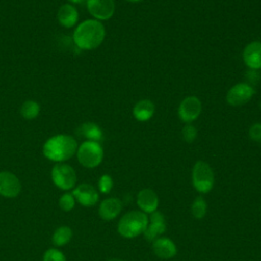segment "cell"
I'll return each mask as SVG.
<instances>
[{"instance_id": "obj_31", "label": "cell", "mask_w": 261, "mask_h": 261, "mask_svg": "<svg viewBox=\"0 0 261 261\" xmlns=\"http://www.w3.org/2000/svg\"><path fill=\"white\" fill-rule=\"evenodd\" d=\"M260 109H261V101H260Z\"/></svg>"}, {"instance_id": "obj_8", "label": "cell", "mask_w": 261, "mask_h": 261, "mask_svg": "<svg viewBox=\"0 0 261 261\" xmlns=\"http://www.w3.org/2000/svg\"><path fill=\"white\" fill-rule=\"evenodd\" d=\"M201 111H202V103L199 100V98L195 96H189L180 102L178 106L177 114L181 121L190 123L196 120L200 116Z\"/></svg>"}, {"instance_id": "obj_5", "label": "cell", "mask_w": 261, "mask_h": 261, "mask_svg": "<svg viewBox=\"0 0 261 261\" xmlns=\"http://www.w3.org/2000/svg\"><path fill=\"white\" fill-rule=\"evenodd\" d=\"M76 156L79 162L83 166L87 168H94L102 162L104 152L99 142L87 140L77 148Z\"/></svg>"}, {"instance_id": "obj_1", "label": "cell", "mask_w": 261, "mask_h": 261, "mask_svg": "<svg viewBox=\"0 0 261 261\" xmlns=\"http://www.w3.org/2000/svg\"><path fill=\"white\" fill-rule=\"evenodd\" d=\"M105 38V28L100 20L87 19L73 32V42L82 50H93L99 47Z\"/></svg>"}, {"instance_id": "obj_21", "label": "cell", "mask_w": 261, "mask_h": 261, "mask_svg": "<svg viewBox=\"0 0 261 261\" xmlns=\"http://www.w3.org/2000/svg\"><path fill=\"white\" fill-rule=\"evenodd\" d=\"M40 113V105L33 100L25 101L20 108V114L24 119L31 120L36 118Z\"/></svg>"}, {"instance_id": "obj_25", "label": "cell", "mask_w": 261, "mask_h": 261, "mask_svg": "<svg viewBox=\"0 0 261 261\" xmlns=\"http://www.w3.org/2000/svg\"><path fill=\"white\" fill-rule=\"evenodd\" d=\"M43 261H66V258L61 251L51 248L44 253Z\"/></svg>"}, {"instance_id": "obj_11", "label": "cell", "mask_w": 261, "mask_h": 261, "mask_svg": "<svg viewBox=\"0 0 261 261\" xmlns=\"http://www.w3.org/2000/svg\"><path fill=\"white\" fill-rule=\"evenodd\" d=\"M21 191L18 177L9 171L0 172V196L4 198H15Z\"/></svg>"}, {"instance_id": "obj_20", "label": "cell", "mask_w": 261, "mask_h": 261, "mask_svg": "<svg viewBox=\"0 0 261 261\" xmlns=\"http://www.w3.org/2000/svg\"><path fill=\"white\" fill-rule=\"evenodd\" d=\"M72 237V230L69 226L62 225L55 229L53 236H52V243L56 247H61L66 245Z\"/></svg>"}, {"instance_id": "obj_26", "label": "cell", "mask_w": 261, "mask_h": 261, "mask_svg": "<svg viewBox=\"0 0 261 261\" xmlns=\"http://www.w3.org/2000/svg\"><path fill=\"white\" fill-rule=\"evenodd\" d=\"M181 135H182V139L187 143H193L197 138L198 132H197V128L194 125H192L190 123H187L181 129Z\"/></svg>"}, {"instance_id": "obj_3", "label": "cell", "mask_w": 261, "mask_h": 261, "mask_svg": "<svg viewBox=\"0 0 261 261\" xmlns=\"http://www.w3.org/2000/svg\"><path fill=\"white\" fill-rule=\"evenodd\" d=\"M148 222V214L141 210H132L119 219L117 231L125 239H134L144 233Z\"/></svg>"}, {"instance_id": "obj_17", "label": "cell", "mask_w": 261, "mask_h": 261, "mask_svg": "<svg viewBox=\"0 0 261 261\" xmlns=\"http://www.w3.org/2000/svg\"><path fill=\"white\" fill-rule=\"evenodd\" d=\"M57 19L62 27L72 28L79 19V13L76 8L71 4L61 5L57 12Z\"/></svg>"}, {"instance_id": "obj_28", "label": "cell", "mask_w": 261, "mask_h": 261, "mask_svg": "<svg viewBox=\"0 0 261 261\" xmlns=\"http://www.w3.org/2000/svg\"><path fill=\"white\" fill-rule=\"evenodd\" d=\"M67 1L73 4H80V3H83L85 0H67Z\"/></svg>"}, {"instance_id": "obj_30", "label": "cell", "mask_w": 261, "mask_h": 261, "mask_svg": "<svg viewBox=\"0 0 261 261\" xmlns=\"http://www.w3.org/2000/svg\"><path fill=\"white\" fill-rule=\"evenodd\" d=\"M126 1H129V2H140V1H143V0H126Z\"/></svg>"}, {"instance_id": "obj_7", "label": "cell", "mask_w": 261, "mask_h": 261, "mask_svg": "<svg viewBox=\"0 0 261 261\" xmlns=\"http://www.w3.org/2000/svg\"><path fill=\"white\" fill-rule=\"evenodd\" d=\"M255 93L254 88L248 83H238L226 94V102L231 106H242L248 103Z\"/></svg>"}, {"instance_id": "obj_23", "label": "cell", "mask_w": 261, "mask_h": 261, "mask_svg": "<svg viewBox=\"0 0 261 261\" xmlns=\"http://www.w3.org/2000/svg\"><path fill=\"white\" fill-rule=\"evenodd\" d=\"M58 204H59V207L63 210V211H70L73 209L74 205H75V199L73 197L72 194H69V193H65L63 194L60 198H59V201H58Z\"/></svg>"}, {"instance_id": "obj_6", "label": "cell", "mask_w": 261, "mask_h": 261, "mask_svg": "<svg viewBox=\"0 0 261 261\" xmlns=\"http://www.w3.org/2000/svg\"><path fill=\"white\" fill-rule=\"evenodd\" d=\"M51 177L54 185L63 191L73 189L76 182L74 169L66 163L55 164L51 170Z\"/></svg>"}, {"instance_id": "obj_29", "label": "cell", "mask_w": 261, "mask_h": 261, "mask_svg": "<svg viewBox=\"0 0 261 261\" xmlns=\"http://www.w3.org/2000/svg\"><path fill=\"white\" fill-rule=\"evenodd\" d=\"M106 261H123V260L118 259V258H112V259H108V260H106Z\"/></svg>"}, {"instance_id": "obj_27", "label": "cell", "mask_w": 261, "mask_h": 261, "mask_svg": "<svg viewBox=\"0 0 261 261\" xmlns=\"http://www.w3.org/2000/svg\"><path fill=\"white\" fill-rule=\"evenodd\" d=\"M249 137L255 142H261V123L257 122L249 128Z\"/></svg>"}, {"instance_id": "obj_14", "label": "cell", "mask_w": 261, "mask_h": 261, "mask_svg": "<svg viewBox=\"0 0 261 261\" xmlns=\"http://www.w3.org/2000/svg\"><path fill=\"white\" fill-rule=\"evenodd\" d=\"M243 60L250 69H261V42L254 41L249 43L244 48Z\"/></svg>"}, {"instance_id": "obj_16", "label": "cell", "mask_w": 261, "mask_h": 261, "mask_svg": "<svg viewBox=\"0 0 261 261\" xmlns=\"http://www.w3.org/2000/svg\"><path fill=\"white\" fill-rule=\"evenodd\" d=\"M122 210V202L118 198L104 199L99 205V216L106 221L112 220L118 216Z\"/></svg>"}, {"instance_id": "obj_10", "label": "cell", "mask_w": 261, "mask_h": 261, "mask_svg": "<svg viewBox=\"0 0 261 261\" xmlns=\"http://www.w3.org/2000/svg\"><path fill=\"white\" fill-rule=\"evenodd\" d=\"M87 8L97 20H107L112 17L115 4L113 0H87Z\"/></svg>"}, {"instance_id": "obj_9", "label": "cell", "mask_w": 261, "mask_h": 261, "mask_svg": "<svg viewBox=\"0 0 261 261\" xmlns=\"http://www.w3.org/2000/svg\"><path fill=\"white\" fill-rule=\"evenodd\" d=\"M148 219L149 222L143 234L148 242H154L166 230L165 217L160 211L156 210L149 214Z\"/></svg>"}, {"instance_id": "obj_32", "label": "cell", "mask_w": 261, "mask_h": 261, "mask_svg": "<svg viewBox=\"0 0 261 261\" xmlns=\"http://www.w3.org/2000/svg\"><path fill=\"white\" fill-rule=\"evenodd\" d=\"M260 144H261V142H260Z\"/></svg>"}, {"instance_id": "obj_22", "label": "cell", "mask_w": 261, "mask_h": 261, "mask_svg": "<svg viewBox=\"0 0 261 261\" xmlns=\"http://www.w3.org/2000/svg\"><path fill=\"white\" fill-rule=\"evenodd\" d=\"M192 214L197 219H202L207 213V203L202 196H198L191 207Z\"/></svg>"}, {"instance_id": "obj_12", "label": "cell", "mask_w": 261, "mask_h": 261, "mask_svg": "<svg viewBox=\"0 0 261 261\" xmlns=\"http://www.w3.org/2000/svg\"><path fill=\"white\" fill-rule=\"evenodd\" d=\"M81 205L85 207H92L97 204L99 200L98 191L90 184H81L75 187L71 193Z\"/></svg>"}, {"instance_id": "obj_4", "label": "cell", "mask_w": 261, "mask_h": 261, "mask_svg": "<svg viewBox=\"0 0 261 261\" xmlns=\"http://www.w3.org/2000/svg\"><path fill=\"white\" fill-rule=\"evenodd\" d=\"M192 184L200 194L209 193L214 186V172L205 161H197L192 169Z\"/></svg>"}, {"instance_id": "obj_24", "label": "cell", "mask_w": 261, "mask_h": 261, "mask_svg": "<svg viewBox=\"0 0 261 261\" xmlns=\"http://www.w3.org/2000/svg\"><path fill=\"white\" fill-rule=\"evenodd\" d=\"M113 187L112 177L109 174H103L99 178L98 181V189L102 194H108Z\"/></svg>"}, {"instance_id": "obj_15", "label": "cell", "mask_w": 261, "mask_h": 261, "mask_svg": "<svg viewBox=\"0 0 261 261\" xmlns=\"http://www.w3.org/2000/svg\"><path fill=\"white\" fill-rule=\"evenodd\" d=\"M152 249L154 254L161 259H171L177 253V248L173 241L165 237H159L152 242Z\"/></svg>"}, {"instance_id": "obj_13", "label": "cell", "mask_w": 261, "mask_h": 261, "mask_svg": "<svg viewBox=\"0 0 261 261\" xmlns=\"http://www.w3.org/2000/svg\"><path fill=\"white\" fill-rule=\"evenodd\" d=\"M137 204L141 211L150 214L158 210L159 198L157 194L151 189H143L137 195Z\"/></svg>"}, {"instance_id": "obj_19", "label": "cell", "mask_w": 261, "mask_h": 261, "mask_svg": "<svg viewBox=\"0 0 261 261\" xmlns=\"http://www.w3.org/2000/svg\"><path fill=\"white\" fill-rule=\"evenodd\" d=\"M77 133L87 138L88 141H94V142H100L103 138V132L100 128V126L94 122H86L83 123L79 129Z\"/></svg>"}, {"instance_id": "obj_2", "label": "cell", "mask_w": 261, "mask_h": 261, "mask_svg": "<svg viewBox=\"0 0 261 261\" xmlns=\"http://www.w3.org/2000/svg\"><path fill=\"white\" fill-rule=\"evenodd\" d=\"M77 150V144L69 135H56L48 139L43 146L44 156L55 162H63L70 159Z\"/></svg>"}, {"instance_id": "obj_18", "label": "cell", "mask_w": 261, "mask_h": 261, "mask_svg": "<svg viewBox=\"0 0 261 261\" xmlns=\"http://www.w3.org/2000/svg\"><path fill=\"white\" fill-rule=\"evenodd\" d=\"M155 112V105L151 100L138 101L133 108V115L139 121H148Z\"/></svg>"}]
</instances>
